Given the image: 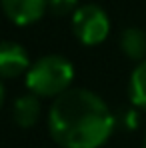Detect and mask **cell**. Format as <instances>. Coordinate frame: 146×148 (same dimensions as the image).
I'll return each mask as SVG.
<instances>
[{
	"mask_svg": "<svg viewBox=\"0 0 146 148\" xmlns=\"http://www.w3.org/2000/svg\"><path fill=\"white\" fill-rule=\"evenodd\" d=\"M114 124L108 104L86 88H70L54 98L48 112L50 136L62 148H100Z\"/></svg>",
	"mask_w": 146,
	"mask_h": 148,
	"instance_id": "obj_1",
	"label": "cell"
},
{
	"mask_svg": "<svg viewBox=\"0 0 146 148\" xmlns=\"http://www.w3.org/2000/svg\"><path fill=\"white\" fill-rule=\"evenodd\" d=\"M72 80V62L60 54H46L38 58L26 72V88L38 98H58L70 90Z\"/></svg>",
	"mask_w": 146,
	"mask_h": 148,
	"instance_id": "obj_2",
	"label": "cell"
},
{
	"mask_svg": "<svg viewBox=\"0 0 146 148\" xmlns=\"http://www.w3.org/2000/svg\"><path fill=\"white\" fill-rule=\"evenodd\" d=\"M72 32L84 46L102 44L110 34L108 14L98 4H82L72 14Z\"/></svg>",
	"mask_w": 146,
	"mask_h": 148,
	"instance_id": "obj_3",
	"label": "cell"
},
{
	"mask_svg": "<svg viewBox=\"0 0 146 148\" xmlns=\"http://www.w3.org/2000/svg\"><path fill=\"white\" fill-rule=\"evenodd\" d=\"M48 8V0H2L6 18L16 26H28L38 22Z\"/></svg>",
	"mask_w": 146,
	"mask_h": 148,
	"instance_id": "obj_4",
	"label": "cell"
},
{
	"mask_svg": "<svg viewBox=\"0 0 146 148\" xmlns=\"http://www.w3.org/2000/svg\"><path fill=\"white\" fill-rule=\"evenodd\" d=\"M30 58L20 44L16 42H2L0 46V74L2 78H16L30 70Z\"/></svg>",
	"mask_w": 146,
	"mask_h": 148,
	"instance_id": "obj_5",
	"label": "cell"
},
{
	"mask_svg": "<svg viewBox=\"0 0 146 148\" xmlns=\"http://www.w3.org/2000/svg\"><path fill=\"white\" fill-rule=\"evenodd\" d=\"M40 118V100L36 94H22L12 104V120L20 128H30Z\"/></svg>",
	"mask_w": 146,
	"mask_h": 148,
	"instance_id": "obj_6",
	"label": "cell"
},
{
	"mask_svg": "<svg viewBox=\"0 0 146 148\" xmlns=\"http://www.w3.org/2000/svg\"><path fill=\"white\" fill-rule=\"evenodd\" d=\"M120 50L130 60H136L138 64L146 60V32L142 28H126L120 36Z\"/></svg>",
	"mask_w": 146,
	"mask_h": 148,
	"instance_id": "obj_7",
	"label": "cell"
},
{
	"mask_svg": "<svg viewBox=\"0 0 146 148\" xmlns=\"http://www.w3.org/2000/svg\"><path fill=\"white\" fill-rule=\"evenodd\" d=\"M128 92H130V102L136 108L146 110V60L132 70L130 82H128Z\"/></svg>",
	"mask_w": 146,
	"mask_h": 148,
	"instance_id": "obj_8",
	"label": "cell"
},
{
	"mask_svg": "<svg viewBox=\"0 0 146 148\" xmlns=\"http://www.w3.org/2000/svg\"><path fill=\"white\" fill-rule=\"evenodd\" d=\"M48 8L54 16H68L74 14L80 6L78 0H48Z\"/></svg>",
	"mask_w": 146,
	"mask_h": 148,
	"instance_id": "obj_9",
	"label": "cell"
},
{
	"mask_svg": "<svg viewBox=\"0 0 146 148\" xmlns=\"http://www.w3.org/2000/svg\"><path fill=\"white\" fill-rule=\"evenodd\" d=\"M124 126H128V130H134L138 126V112L136 110L124 112Z\"/></svg>",
	"mask_w": 146,
	"mask_h": 148,
	"instance_id": "obj_10",
	"label": "cell"
},
{
	"mask_svg": "<svg viewBox=\"0 0 146 148\" xmlns=\"http://www.w3.org/2000/svg\"><path fill=\"white\" fill-rule=\"evenodd\" d=\"M142 148H146V138H144V146H142Z\"/></svg>",
	"mask_w": 146,
	"mask_h": 148,
	"instance_id": "obj_11",
	"label": "cell"
}]
</instances>
